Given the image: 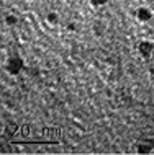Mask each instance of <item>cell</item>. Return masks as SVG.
Here are the masks:
<instances>
[{"instance_id":"6da1fadb","label":"cell","mask_w":154,"mask_h":155,"mask_svg":"<svg viewBox=\"0 0 154 155\" xmlns=\"http://www.w3.org/2000/svg\"><path fill=\"white\" fill-rule=\"evenodd\" d=\"M152 51H154V44H152V43H149V41H143V43L139 44V52L143 54V56L149 57Z\"/></svg>"},{"instance_id":"7a4b0ae2","label":"cell","mask_w":154,"mask_h":155,"mask_svg":"<svg viewBox=\"0 0 154 155\" xmlns=\"http://www.w3.org/2000/svg\"><path fill=\"white\" fill-rule=\"evenodd\" d=\"M23 67V62L20 61V59H12L10 62H8V70H10L12 74H16V72H20V69Z\"/></svg>"},{"instance_id":"3957f363","label":"cell","mask_w":154,"mask_h":155,"mask_svg":"<svg viewBox=\"0 0 154 155\" xmlns=\"http://www.w3.org/2000/svg\"><path fill=\"white\" fill-rule=\"evenodd\" d=\"M138 18L141 21H148V20L151 18V12L146 10V8H141V10H138Z\"/></svg>"},{"instance_id":"277c9868","label":"cell","mask_w":154,"mask_h":155,"mask_svg":"<svg viewBox=\"0 0 154 155\" xmlns=\"http://www.w3.org/2000/svg\"><path fill=\"white\" fill-rule=\"evenodd\" d=\"M107 0H92V3L94 5H102V3H105Z\"/></svg>"}]
</instances>
